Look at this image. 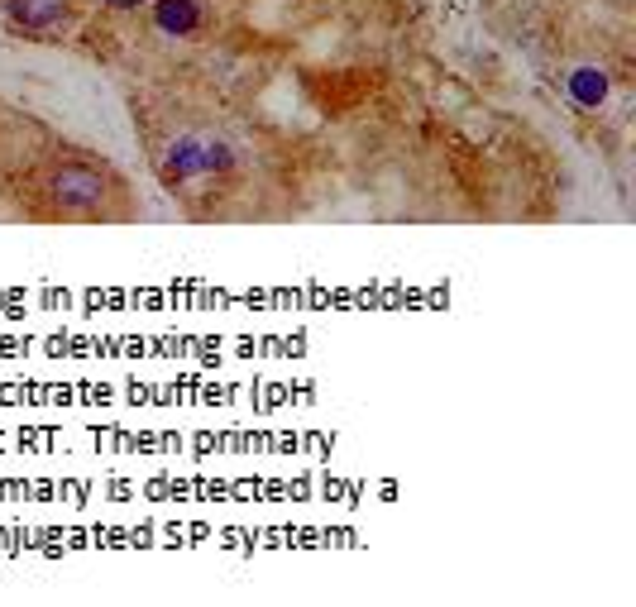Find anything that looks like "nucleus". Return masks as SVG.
Wrapping results in <instances>:
<instances>
[{
	"mask_svg": "<svg viewBox=\"0 0 636 607\" xmlns=\"http://www.w3.org/2000/svg\"><path fill=\"white\" fill-rule=\"evenodd\" d=\"M125 196V182L110 173L106 163H87V158H53L39 173V201L44 216L58 220H96L110 216L106 201Z\"/></svg>",
	"mask_w": 636,
	"mask_h": 607,
	"instance_id": "1",
	"label": "nucleus"
},
{
	"mask_svg": "<svg viewBox=\"0 0 636 607\" xmlns=\"http://www.w3.org/2000/svg\"><path fill=\"white\" fill-rule=\"evenodd\" d=\"M5 20L24 39H48L72 20V0H5Z\"/></svg>",
	"mask_w": 636,
	"mask_h": 607,
	"instance_id": "2",
	"label": "nucleus"
},
{
	"mask_svg": "<svg viewBox=\"0 0 636 607\" xmlns=\"http://www.w3.org/2000/svg\"><path fill=\"white\" fill-rule=\"evenodd\" d=\"M154 29L168 39H192L206 24V0H149Z\"/></svg>",
	"mask_w": 636,
	"mask_h": 607,
	"instance_id": "3",
	"label": "nucleus"
},
{
	"mask_svg": "<svg viewBox=\"0 0 636 607\" xmlns=\"http://www.w3.org/2000/svg\"><path fill=\"white\" fill-rule=\"evenodd\" d=\"M613 72L598 63H584V67H570L565 72V91H570V101L579 110H603L608 106V96H613Z\"/></svg>",
	"mask_w": 636,
	"mask_h": 607,
	"instance_id": "4",
	"label": "nucleus"
},
{
	"mask_svg": "<svg viewBox=\"0 0 636 607\" xmlns=\"http://www.w3.org/2000/svg\"><path fill=\"white\" fill-rule=\"evenodd\" d=\"M96 5H106V10H139V5H149V0H96Z\"/></svg>",
	"mask_w": 636,
	"mask_h": 607,
	"instance_id": "5",
	"label": "nucleus"
}]
</instances>
